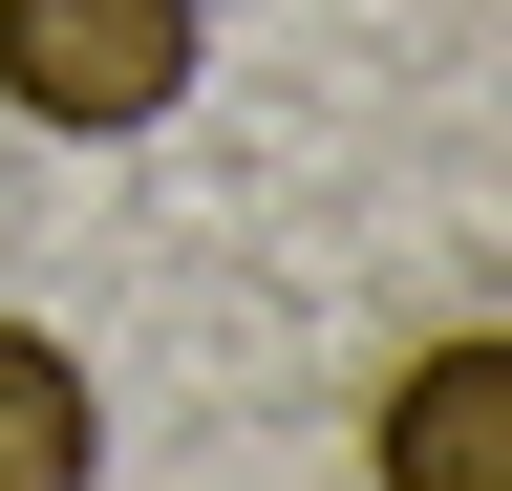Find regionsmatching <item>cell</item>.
<instances>
[{"instance_id": "6da1fadb", "label": "cell", "mask_w": 512, "mask_h": 491, "mask_svg": "<svg viewBox=\"0 0 512 491\" xmlns=\"http://www.w3.org/2000/svg\"><path fill=\"white\" fill-rule=\"evenodd\" d=\"M192 65H214V0H0V107L22 129L128 150V129H171Z\"/></svg>"}, {"instance_id": "7a4b0ae2", "label": "cell", "mask_w": 512, "mask_h": 491, "mask_svg": "<svg viewBox=\"0 0 512 491\" xmlns=\"http://www.w3.org/2000/svg\"><path fill=\"white\" fill-rule=\"evenodd\" d=\"M363 470H384V491H512V342H491V321L406 342V363H384Z\"/></svg>"}, {"instance_id": "3957f363", "label": "cell", "mask_w": 512, "mask_h": 491, "mask_svg": "<svg viewBox=\"0 0 512 491\" xmlns=\"http://www.w3.org/2000/svg\"><path fill=\"white\" fill-rule=\"evenodd\" d=\"M86 470H107V385H86V342L0 321V491H86Z\"/></svg>"}]
</instances>
